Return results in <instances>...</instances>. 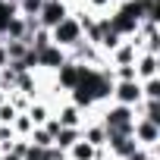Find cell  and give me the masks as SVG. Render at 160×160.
<instances>
[{"instance_id":"8fae6325","label":"cell","mask_w":160,"mask_h":160,"mask_svg":"<svg viewBox=\"0 0 160 160\" xmlns=\"http://www.w3.org/2000/svg\"><path fill=\"white\" fill-rule=\"evenodd\" d=\"M88 10L91 16H107L113 7H116V0H69V10Z\"/></svg>"},{"instance_id":"2e32d148","label":"cell","mask_w":160,"mask_h":160,"mask_svg":"<svg viewBox=\"0 0 160 160\" xmlns=\"http://www.w3.org/2000/svg\"><path fill=\"white\" fill-rule=\"evenodd\" d=\"M10 129L16 132V138H28V132H32L35 126H32V119H28L25 113H19V116H16V119L10 122Z\"/></svg>"},{"instance_id":"277c9868","label":"cell","mask_w":160,"mask_h":160,"mask_svg":"<svg viewBox=\"0 0 160 160\" xmlns=\"http://www.w3.org/2000/svg\"><path fill=\"white\" fill-rule=\"evenodd\" d=\"M144 98H141V82H113V91H110V104H119V107H138Z\"/></svg>"},{"instance_id":"9c48e42d","label":"cell","mask_w":160,"mask_h":160,"mask_svg":"<svg viewBox=\"0 0 160 160\" xmlns=\"http://www.w3.org/2000/svg\"><path fill=\"white\" fill-rule=\"evenodd\" d=\"M25 116L32 119V126H44V122L53 116V107H50V101H47V98H38V101H32V104H28Z\"/></svg>"},{"instance_id":"8992f818","label":"cell","mask_w":160,"mask_h":160,"mask_svg":"<svg viewBox=\"0 0 160 160\" xmlns=\"http://www.w3.org/2000/svg\"><path fill=\"white\" fill-rule=\"evenodd\" d=\"M35 57H38V72H41V75H44V72L53 75V72L66 63V50H60V47H53V44H47V47L38 50Z\"/></svg>"},{"instance_id":"5b68a950","label":"cell","mask_w":160,"mask_h":160,"mask_svg":"<svg viewBox=\"0 0 160 160\" xmlns=\"http://www.w3.org/2000/svg\"><path fill=\"white\" fill-rule=\"evenodd\" d=\"M53 119L63 126V129H82L88 119H94V116H85L82 110H78L75 104H69V101H60L57 107H53Z\"/></svg>"},{"instance_id":"5bb4252c","label":"cell","mask_w":160,"mask_h":160,"mask_svg":"<svg viewBox=\"0 0 160 160\" xmlns=\"http://www.w3.org/2000/svg\"><path fill=\"white\" fill-rule=\"evenodd\" d=\"M94 151H98V148H91L88 141H82V138H78V141L66 151V160H94Z\"/></svg>"},{"instance_id":"3957f363","label":"cell","mask_w":160,"mask_h":160,"mask_svg":"<svg viewBox=\"0 0 160 160\" xmlns=\"http://www.w3.org/2000/svg\"><path fill=\"white\" fill-rule=\"evenodd\" d=\"M69 13H72V10H69V0H44V3H41V13H38V25L50 32V28H57Z\"/></svg>"},{"instance_id":"7c38bea8","label":"cell","mask_w":160,"mask_h":160,"mask_svg":"<svg viewBox=\"0 0 160 160\" xmlns=\"http://www.w3.org/2000/svg\"><path fill=\"white\" fill-rule=\"evenodd\" d=\"M78 138H82V129H63V126H60L57 135H53V144H57L60 151H69Z\"/></svg>"},{"instance_id":"7402d4cb","label":"cell","mask_w":160,"mask_h":160,"mask_svg":"<svg viewBox=\"0 0 160 160\" xmlns=\"http://www.w3.org/2000/svg\"><path fill=\"white\" fill-rule=\"evenodd\" d=\"M116 3H126V0H116Z\"/></svg>"},{"instance_id":"4fadbf2b","label":"cell","mask_w":160,"mask_h":160,"mask_svg":"<svg viewBox=\"0 0 160 160\" xmlns=\"http://www.w3.org/2000/svg\"><path fill=\"white\" fill-rule=\"evenodd\" d=\"M135 116H141V119L160 126V101H141V104L135 107Z\"/></svg>"},{"instance_id":"7a4b0ae2","label":"cell","mask_w":160,"mask_h":160,"mask_svg":"<svg viewBox=\"0 0 160 160\" xmlns=\"http://www.w3.org/2000/svg\"><path fill=\"white\" fill-rule=\"evenodd\" d=\"M132 138L141 151H160V126L157 122H148L141 116H135V126H132Z\"/></svg>"},{"instance_id":"d6986e66","label":"cell","mask_w":160,"mask_h":160,"mask_svg":"<svg viewBox=\"0 0 160 160\" xmlns=\"http://www.w3.org/2000/svg\"><path fill=\"white\" fill-rule=\"evenodd\" d=\"M16 116H19V113L13 110V104H10V101H7V104H0V126H10Z\"/></svg>"},{"instance_id":"ba28073f","label":"cell","mask_w":160,"mask_h":160,"mask_svg":"<svg viewBox=\"0 0 160 160\" xmlns=\"http://www.w3.org/2000/svg\"><path fill=\"white\" fill-rule=\"evenodd\" d=\"M135 78H138V82L160 78V53H138V60H135Z\"/></svg>"},{"instance_id":"44dd1931","label":"cell","mask_w":160,"mask_h":160,"mask_svg":"<svg viewBox=\"0 0 160 160\" xmlns=\"http://www.w3.org/2000/svg\"><path fill=\"white\" fill-rule=\"evenodd\" d=\"M0 104H7V91L3 88H0Z\"/></svg>"},{"instance_id":"6da1fadb","label":"cell","mask_w":160,"mask_h":160,"mask_svg":"<svg viewBox=\"0 0 160 160\" xmlns=\"http://www.w3.org/2000/svg\"><path fill=\"white\" fill-rule=\"evenodd\" d=\"M82 41H85V32H82V25H78V19H75L72 13H69L57 28H50V44L60 47V50H66V53H69L75 44H82Z\"/></svg>"},{"instance_id":"30bf717a","label":"cell","mask_w":160,"mask_h":160,"mask_svg":"<svg viewBox=\"0 0 160 160\" xmlns=\"http://www.w3.org/2000/svg\"><path fill=\"white\" fill-rule=\"evenodd\" d=\"M82 141H88L91 148H104L107 144V129L98 122V119H88L82 126Z\"/></svg>"},{"instance_id":"ffe728a7","label":"cell","mask_w":160,"mask_h":160,"mask_svg":"<svg viewBox=\"0 0 160 160\" xmlns=\"http://www.w3.org/2000/svg\"><path fill=\"white\" fill-rule=\"evenodd\" d=\"M3 66H10V57H7V44H3V38H0V69Z\"/></svg>"},{"instance_id":"52a82bcc","label":"cell","mask_w":160,"mask_h":160,"mask_svg":"<svg viewBox=\"0 0 160 160\" xmlns=\"http://www.w3.org/2000/svg\"><path fill=\"white\" fill-rule=\"evenodd\" d=\"M138 47H135V41L132 38H126L116 50H110L107 53V66H135V60H138Z\"/></svg>"},{"instance_id":"e0dca14e","label":"cell","mask_w":160,"mask_h":160,"mask_svg":"<svg viewBox=\"0 0 160 160\" xmlns=\"http://www.w3.org/2000/svg\"><path fill=\"white\" fill-rule=\"evenodd\" d=\"M141 98L144 101H160V78H148V82H141Z\"/></svg>"},{"instance_id":"ac0fdd59","label":"cell","mask_w":160,"mask_h":160,"mask_svg":"<svg viewBox=\"0 0 160 160\" xmlns=\"http://www.w3.org/2000/svg\"><path fill=\"white\" fill-rule=\"evenodd\" d=\"M47 44H50V32H47V28H38V32L28 38V47H32L35 53H38V50H44Z\"/></svg>"},{"instance_id":"9a60e30c","label":"cell","mask_w":160,"mask_h":160,"mask_svg":"<svg viewBox=\"0 0 160 160\" xmlns=\"http://www.w3.org/2000/svg\"><path fill=\"white\" fill-rule=\"evenodd\" d=\"M28 144H35V148H50L53 144V138H50V132L44 129V126H35L32 132H28V138H25Z\"/></svg>"}]
</instances>
